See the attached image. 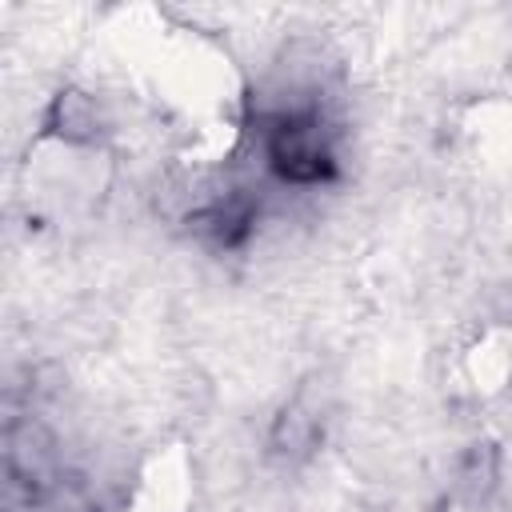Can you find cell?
<instances>
[{
  "mask_svg": "<svg viewBox=\"0 0 512 512\" xmlns=\"http://www.w3.org/2000/svg\"><path fill=\"white\" fill-rule=\"evenodd\" d=\"M320 444V412L304 400H288L268 424V456L280 464H304Z\"/></svg>",
  "mask_w": 512,
  "mask_h": 512,
  "instance_id": "cell-2",
  "label": "cell"
},
{
  "mask_svg": "<svg viewBox=\"0 0 512 512\" xmlns=\"http://www.w3.org/2000/svg\"><path fill=\"white\" fill-rule=\"evenodd\" d=\"M44 132L68 148H96L108 132V116L100 108V100L80 88V84H64L56 96H48L44 108Z\"/></svg>",
  "mask_w": 512,
  "mask_h": 512,
  "instance_id": "cell-1",
  "label": "cell"
}]
</instances>
